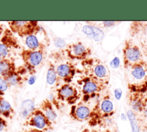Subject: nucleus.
I'll return each instance as SVG.
<instances>
[{
    "instance_id": "obj_21",
    "label": "nucleus",
    "mask_w": 147,
    "mask_h": 132,
    "mask_svg": "<svg viewBox=\"0 0 147 132\" xmlns=\"http://www.w3.org/2000/svg\"><path fill=\"white\" fill-rule=\"evenodd\" d=\"M57 80L55 64L52 62L49 63L47 74V82L49 85H53Z\"/></svg>"
},
{
    "instance_id": "obj_25",
    "label": "nucleus",
    "mask_w": 147,
    "mask_h": 132,
    "mask_svg": "<svg viewBox=\"0 0 147 132\" xmlns=\"http://www.w3.org/2000/svg\"><path fill=\"white\" fill-rule=\"evenodd\" d=\"M7 126V122L4 118L0 116V132L2 131Z\"/></svg>"
},
{
    "instance_id": "obj_6",
    "label": "nucleus",
    "mask_w": 147,
    "mask_h": 132,
    "mask_svg": "<svg viewBox=\"0 0 147 132\" xmlns=\"http://www.w3.org/2000/svg\"><path fill=\"white\" fill-rule=\"evenodd\" d=\"M45 45L37 50L24 49L20 53V56L24 62V67L31 75L36 73V68L44 60L45 53Z\"/></svg>"
},
{
    "instance_id": "obj_8",
    "label": "nucleus",
    "mask_w": 147,
    "mask_h": 132,
    "mask_svg": "<svg viewBox=\"0 0 147 132\" xmlns=\"http://www.w3.org/2000/svg\"><path fill=\"white\" fill-rule=\"evenodd\" d=\"M8 25L11 32L21 37L34 35L40 29L36 21H11L8 22Z\"/></svg>"
},
{
    "instance_id": "obj_13",
    "label": "nucleus",
    "mask_w": 147,
    "mask_h": 132,
    "mask_svg": "<svg viewBox=\"0 0 147 132\" xmlns=\"http://www.w3.org/2000/svg\"><path fill=\"white\" fill-rule=\"evenodd\" d=\"M127 98L130 110L136 114H140L147 106V96L144 92L129 91Z\"/></svg>"
},
{
    "instance_id": "obj_1",
    "label": "nucleus",
    "mask_w": 147,
    "mask_h": 132,
    "mask_svg": "<svg viewBox=\"0 0 147 132\" xmlns=\"http://www.w3.org/2000/svg\"><path fill=\"white\" fill-rule=\"evenodd\" d=\"M114 113V104L110 95L106 94L100 96L92 107L88 125L92 127L110 125Z\"/></svg>"
},
{
    "instance_id": "obj_5",
    "label": "nucleus",
    "mask_w": 147,
    "mask_h": 132,
    "mask_svg": "<svg viewBox=\"0 0 147 132\" xmlns=\"http://www.w3.org/2000/svg\"><path fill=\"white\" fill-rule=\"evenodd\" d=\"M122 60L125 69L145 60V57L139 46L132 40L127 39L122 49Z\"/></svg>"
},
{
    "instance_id": "obj_31",
    "label": "nucleus",
    "mask_w": 147,
    "mask_h": 132,
    "mask_svg": "<svg viewBox=\"0 0 147 132\" xmlns=\"http://www.w3.org/2000/svg\"><path fill=\"white\" fill-rule=\"evenodd\" d=\"M145 92V95H146V96H147V88L146 89V90H145V91L144 92Z\"/></svg>"
},
{
    "instance_id": "obj_16",
    "label": "nucleus",
    "mask_w": 147,
    "mask_h": 132,
    "mask_svg": "<svg viewBox=\"0 0 147 132\" xmlns=\"http://www.w3.org/2000/svg\"><path fill=\"white\" fill-rule=\"evenodd\" d=\"M40 109L44 113L51 122L53 123L56 121L57 115L54 108L53 104L49 99L46 98L41 102Z\"/></svg>"
},
{
    "instance_id": "obj_3",
    "label": "nucleus",
    "mask_w": 147,
    "mask_h": 132,
    "mask_svg": "<svg viewBox=\"0 0 147 132\" xmlns=\"http://www.w3.org/2000/svg\"><path fill=\"white\" fill-rule=\"evenodd\" d=\"M125 70L129 91L144 92L147 88V62L145 59Z\"/></svg>"
},
{
    "instance_id": "obj_29",
    "label": "nucleus",
    "mask_w": 147,
    "mask_h": 132,
    "mask_svg": "<svg viewBox=\"0 0 147 132\" xmlns=\"http://www.w3.org/2000/svg\"><path fill=\"white\" fill-rule=\"evenodd\" d=\"M82 132H97L94 130H90L89 129H84Z\"/></svg>"
},
{
    "instance_id": "obj_26",
    "label": "nucleus",
    "mask_w": 147,
    "mask_h": 132,
    "mask_svg": "<svg viewBox=\"0 0 147 132\" xmlns=\"http://www.w3.org/2000/svg\"><path fill=\"white\" fill-rule=\"evenodd\" d=\"M141 117V119L144 121H147V106L144 110V111L140 114Z\"/></svg>"
},
{
    "instance_id": "obj_14",
    "label": "nucleus",
    "mask_w": 147,
    "mask_h": 132,
    "mask_svg": "<svg viewBox=\"0 0 147 132\" xmlns=\"http://www.w3.org/2000/svg\"><path fill=\"white\" fill-rule=\"evenodd\" d=\"M91 108L92 107L90 106L89 103L80 100L71 106L69 116L72 119L76 121H88L90 117Z\"/></svg>"
},
{
    "instance_id": "obj_27",
    "label": "nucleus",
    "mask_w": 147,
    "mask_h": 132,
    "mask_svg": "<svg viewBox=\"0 0 147 132\" xmlns=\"http://www.w3.org/2000/svg\"><path fill=\"white\" fill-rule=\"evenodd\" d=\"M36 76L34 75H32L29 78V79H28V83L29 84H33L34 83V82H35V81H36Z\"/></svg>"
},
{
    "instance_id": "obj_22",
    "label": "nucleus",
    "mask_w": 147,
    "mask_h": 132,
    "mask_svg": "<svg viewBox=\"0 0 147 132\" xmlns=\"http://www.w3.org/2000/svg\"><path fill=\"white\" fill-rule=\"evenodd\" d=\"M127 117L130 122L131 130L133 132H140V126L139 122L136 118V114L132 111L131 110L127 111Z\"/></svg>"
},
{
    "instance_id": "obj_2",
    "label": "nucleus",
    "mask_w": 147,
    "mask_h": 132,
    "mask_svg": "<svg viewBox=\"0 0 147 132\" xmlns=\"http://www.w3.org/2000/svg\"><path fill=\"white\" fill-rule=\"evenodd\" d=\"M82 76L100 81L107 85L110 79V72L107 65L100 59L90 57L80 62Z\"/></svg>"
},
{
    "instance_id": "obj_11",
    "label": "nucleus",
    "mask_w": 147,
    "mask_h": 132,
    "mask_svg": "<svg viewBox=\"0 0 147 132\" xmlns=\"http://www.w3.org/2000/svg\"><path fill=\"white\" fill-rule=\"evenodd\" d=\"M57 80L64 83H71L76 75L77 68L71 60L67 59L56 66Z\"/></svg>"
},
{
    "instance_id": "obj_24",
    "label": "nucleus",
    "mask_w": 147,
    "mask_h": 132,
    "mask_svg": "<svg viewBox=\"0 0 147 132\" xmlns=\"http://www.w3.org/2000/svg\"><path fill=\"white\" fill-rule=\"evenodd\" d=\"M119 22L118 21H102L101 22L102 24L100 23V25L104 27H111L117 25Z\"/></svg>"
},
{
    "instance_id": "obj_4",
    "label": "nucleus",
    "mask_w": 147,
    "mask_h": 132,
    "mask_svg": "<svg viewBox=\"0 0 147 132\" xmlns=\"http://www.w3.org/2000/svg\"><path fill=\"white\" fill-rule=\"evenodd\" d=\"M76 85L80 92V100L88 103L94 98H98L107 87V85L100 81L84 76L77 80Z\"/></svg>"
},
{
    "instance_id": "obj_15",
    "label": "nucleus",
    "mask_w": 147,
    "mask_h": 132,
    "mask_svg": "<svg viewBox=\"0 0 147 132\" xmlns=\"http://www.w3.org/2000/svg\"><path fill=\"white\" fill-rule=\"evenodd\" d=\"M26 69L24 67L16 68V69L9 75L3 78L6 81L9 86H20L25 80L24 75L26 73Z\"/></svg>"
},
{
    "instance_id": "obj_12",
    "label": "nucleus",
    "mask_w": 147,
    "mask_h": 132,
    "mask_svg": "<svg viewBox=\"0 0 147 132\" xmlns=\"http://www.w3.org/2000/svg\"><path fill=\"white\" fill-rule=\"evenodd\" d=\"M18 46L19 45L17 38L10 29H6L0 38V60L7 58L10 51Z\"/></svg>"
},
{
    "instance_id": "obj_20",
    "label": "nucleus",
    "mask_w": 147,
    "mask_h": 132,
    "mask_svg": "<svg viewBox=\"0 0 147 132\" xmlns=\"http://www.w3.org/2000/svg\"><path fill=\"white\" fill-rule=\"evenodd\" d=\"M25 43L28 48L30 50H37L45 45L41 42H40L38 38L34 35H30L26 37Z\"/></svg>"
},
{
    "instance_id": "obj_10",
    "label": "nucleus",
    "mask_w": 147,
    "mask_h": 132,
    "mask_svg": "<svg viewBox=\"0 0 147 132\" xmlns=\"http://www.w3.org/2000/svg\"><path fill=\"white\" fill-rule=\"evenodd\" d=\"M24 125L44 131H50L52 129L53 123L40 108H35L26 118Z\"/></svg>"
},
{
    "instance_id": "obj_7",
    "label": "nucleus",
    "mask_w": 147,
    "mask_h": 132,
    "mask_svg": "<svg viewBox=\"0 0 147 132\" xmlns=\"http://www.w3.org/2000/svg\"><path fill=\"white\" fill-rule=\"evenodd\" d=\"M57 99L71 106L75 104L81 98V94L77 85L64 83L56 90Z\"/></svg>"
},
{
    "instance_id": "obj_30",
    "label": "nucleus",
    "mask_w": 147,
    "mask_h": 132,
    "mask_svg": "<svg viewBox=\"0 0 147 132\" xmlns=\"http://www.w3.org/2000/svg\"><path fill=\"white\" fill-rule=\"evenodd\" d=\"M145 59L146 61L147 62V53L145 54Z\"/></svg>"
},
{
    "instance_id": "obj_18",
    "label": "nucleus",
    "mask_w": 147,
    "mask_h": 132,
    "mask_svg": "<svg viewBox=\"0 0 147 132\" xmlns=\"http://www.w3.org/2000/svg\"><path fill=\"white\" fill-rule=\"evenodd\" d=\"M16 64L13 60L5 58L0 60V76L5 77L16 69Z\"/></svg>"
},
{
    "instance_id": "obj_32",
    "label": "nucleus",
    "mask_w": 147,
    "mask_h": 132,
    "mask_svg": "<svg viewBox=\"0 0 147 132\" xmlns=\"http://www.w3.org/2000/svg\"><path fill=\"white\" fill-rule=\"evenodd\" d=\"M108 132H110V131H108Z\"/></svg>"
},
{
    "instance_id": "obj_23",
    "label": "nucleus",
    "mask_w": 147,
    "mask_h": 132,
    "mask_svg": "<svg viewBox=\"0 0 147 132\" xmlns=\"http://www.w3.org/2000/svg\"><path fill=\"white\" fill-rule=\"evenodd\" d=\"M9 86L4 79L0 77V96H3L7 90Z\"/></svg>"
},
{
    "instance_id": "obj_17",
    "label": "nucleus",
    "mask_w": 147,
    "mask_h": 132,
    "mask_svg": "<svg viewBox=\"0 0 147 132\" xmlns=\"http://www.w3.org/2000/svg\"><path fill=\"white\" fill-rule=\"evenodd\" d=\"M15 111L10 103L3 96H0V116L3 118L12 119Z\"/></svg>"
},
{
    "instance_id": "obj_28",
    "label": "nucleus",
    "mask_w": 147,
    "mask_h": 132,
    "mask_svg": "<svg viewBox=\"0 0 147 132\" xmlns=\"http://www.w3.org/2000/svg\"><path fill=\"white\" fill-rule=\"evenodd\" d=\"M48 131H44V130L37 129L36 128H33L28 130H25L24 132H48Z\"/></svg>"
},
{
    "instance_id": "obj_9",
    "label": "nucleus",
    "mask_w": 147,
    "mask_h": 132,
    "mask_svg": "<svg viewBox=\"0 0 147 132\" xmlns=\"http://www.w3.org/2000/svg\"><path fill=\"white\" fill-rule=\"evenodd\" d=\"M65 56L70 60L83 61L92 55L91 48L81 41H77L68 44L64 49Z\"/></svg>"
},
{
    "instance_id": "obj_19",
    "label": "nucleus",
    "mask_w": 147,
    "mask_h": 132,
    "mask_svg": "<svg viewBox=\"0 0 147 132\" xmlns=\"http://www.w3.org/2000/svg\"><path fill=\"white\" fill-rule=\"evenodd\" d=\"M34 109L35 107L33 101L31 99L25 100L22 103L21 106V115L26 118Z\"/></svg>"
}]
</instances>
